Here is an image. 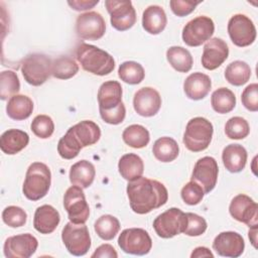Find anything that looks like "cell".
I'll return each instance as SVG.
<instances>
[{
  "mask_svg": "<svg viewBox=\"0 0 258 258\" xmlns=\"http://www.w3.org/2000/svg\"><path fill=\"white\" fill-rule=\"evenodd\" d=\"M166 59L179 73L189 72L194 63L190 52L182 46H170L166 50Z\"/></svg>",
  "mask_w": 258,
  "mask_h": 258,
  "instance_id": "cell-31",
  "label": "cell"
},
{
  "mask_svg": "<svg viewBox=\"0 0 258 258\" xmlns=\"http://www.w3.org/2000/svg\"><path fill=\"white\" fill-rule=\"evenodd\" d=\"M121 250L132 255H146L152 248V240L149 234L141 228H129L121 232L118 238Z\"/></svg>",
  "mask_w": 258,
  "mask_h": 258,
  "instance_id": "cell-8",
  "label": "cell"
},
{
  "mask_svg": "<svg viewBox=\"0 0 258 258\" xmlns=\"http://www.w3.org/2000/svg\"><path fill=\"white\" fill-rule=\"evenodd\" d=\"M118 170L124 179L133 181L142 176L144 163L139 155L135 153H127L119 159Z\"/></svg>",
  "mask_w": 258,
  "mask_h": 258,
  "instance_id": "cell-28",
  "label": "cell"
},
{
  "mask_svg": "<svg viewBox=\"0 0 258 258\" xmlns=\"http://www.w3.org/2000/svg\"><path fill=\"white\" fill-rule=\"evenodd\" d=\"M82 147L76 141L75 137L68 130L67 133L59 139L57 143V152L63 159H73L77 157Z\"/></svg>",
  "mask_w": 258,
  "mask_h": 258,
  "instance_id": "cell-40",
  "label": "cell"
},
{
  "mask_svg": "<svg viewBox=\"0 0 258 258\" xmlns=\"http://www.w3.org/2000/svg\"><path fill=\"white\" fill-rule=\"evenodd\" d=\"M76 32L82 39L98 40L106 32V22L96 11L85 12L77 17Z\"/></svg>",
  "mask_w": 258,
  "mask_h": 258,
  "instance_id": "cell-13",
  "label": "cell"
},
{
  "mask_svg": "<svg viewBox=\"0 0 258 258\" xmlns=\"http://www.w3.org/2000/svg\"><path fill=\"white\" fill-rule=\"evenodd\" d=\"M191 258H201V257H214V254L207 247H197L190 254Z\"/></svg>",
  "mask_w": 258,
  "mask_h": 258,
  "instance_id": "cell-50",
  "label": "cell"
},
{
  "mask_svg": "<svg viewBox=\"0 0 258 258\" xmlns=\"http://www.w3.org/2000/svg\"><path fill=\"white\" fill-rule=\"evenodd\" d=\"M94 229L101 239L110 241L118 234L120 222L112 215H103L95 222Z\"/></svg>",
  "mask_w": 258,
  "mask_h": 258,
  "instance_id": "cell-35",
  "label": "cell"
},
{
  "mask_svg": "<svg viewBox=\"0 0 258 258\" xmlns=\"http://www.w3.org/2000/svg\"><path fill=\"white\" fill-rule=\"evenodd\" d=\"M99 110H112L122 103V87L117 81L103 83L98 91Z\"/></svg>",
  "mask_w": 258,
  "mask_h": 258,
  "instance_id": "cell-22",
  "label": "cell"
},
{
  "mask_svg": "<svg viewBox=\"0 0 258 258\" xmlns=\"http://www.w3.org/2000/svg\"><path fill=\"white\" fill-rule=\"evenodd\" d=\"M187 225L186 213L177 208H170L158 215L153 221V229L158 237L172 238L183 233Z\"/></svg>",
  "mask_w": 258,
  "mask_h": 258,
  "instance_id": "cell-6",
  "label": "cell"
},
{
  "mask_svg": "<svg viewBox=\"0 0 258 258\" xmlns=\"http://www.w3.org/2000/svg\"><path fill=\"white\" fill-rule=\"evenodd\" d=\"M105 6L110 14L111 25L119 30L130 29L136 22V12L131 1L128 0H107Z\"/></svg>",
  "mask_w": 258,
  "mask_h": 258,
  "instance_id": "cell-11",
  "label": "cell"
},
{
  "mask_svg": "<svg viewBox=\"0 0 258 258\" xmlns=\"http://www.w3.org/2000/svg\"><path fill=\"white\" fill-rule=\"evenodd\" d=\"M123 141L132 148H143L150 141L148 130L139 124H133L124 129L122 133Z\"/></svg>",
  "mask_w": 258,
  "mask_h": 258,
  "instance_id": "cell-34",
  "label": "cell"
},
{
  "mask_svg": "<svg viewBox=\"0 0 258 258\" xmlns=\"http://www.w3.org/2000/svg\"><path fill=\"white\" fill-rule=\"evenodd\" d=\"M219 167L216 159L211 156L200 158L192 169L190 180L198 182L204 189L205 194L213 190L217 184Z\"/></svg>",
  "mask_w": 258,
  "mask_h": 258,
  "instance_id": "cell-14",
  "label": "cell"
},
{
  "mask_svg": "<svg viewBox=\"0 0 258 258\" xmlns=\"http://www.w3.org/2000/svg\"><path fill=\"white\" fill-rule=\"evenodd\" d=\"M167 24L165 11L161 6L150 5L143 11L142 26L150 34H159Z\"/></svg>",
  "mask_w": 258,
  "mask_h": 258,
  "instance_id": "cell-25",
  "label": "cell"
},
{
  "mask_svg": "<svg viewBox=\"0 0 258 258\" xmlns=\"http://www.w3.org/2000/svg\"><path fill=\"white\" fill-rule=\"evenodd\" d=\"M241 101L247 110L251 112L258 111V85L256 83L250 84L244 89Z\"/></svg>",
  "mask_w": 258,
  "mask_h": 258,
  "instance_id": "cell-45",
  "label": "cell"
},
{
  "mask_svg": "<svg viewBox=\"0 0 258 258\" xmlns=\"http://www.w3.org/2000/svg\"><path fill=\"white\" fill-rule=\"evenodd\" d=\"M37 246V239L31 234L25 233L7 238L3 252L6 258H29L35 253Z\"/></svg>",
  "mask_w": 258,
  "mask_h": 258,
  "instance_id": "cell-16",
  "label": "cell"
},
{
  "mask_svg": "<svg viewBox=\"0 0 258 258\" xmlns=\"http://www.w3.org/2000/svg\"><path fill=\"white\" fill-rule=\"evenodd\" d=\"M29 143V136L19 129H8L0 137V148L8 155H13L24 149Z\"/></svg>",
  "mask_w": 258,
  "mask_h": 258,
  "instance_id": "cell-24",
  "label": "cell"
},
{
  "mask_svg": "<svg viewBox=\"0 0 258 258\" xmlns=\"http://www.w3.org/2000/svg\"><path fill=\"white\" fill-rule=\"evenodd\" d=\"M225 133L230 139H244L250 133V126L246 119L235 116L227 121L225 125Z\"/></svg>",
  "mask_w": 258,
  "mask_h": 258,
  "instance_id": "cell-39",
  "label": "cell"
},
{
  "mask_svg": "<svg viewBox=\"0 0 258 258\" xmlns=\"http://www.w3.org/2000/svg\"><path fill=\"white\" fill-rule=\"evenodd\" d=\"M20 90L19 79L13 71H3L0 74V98L7 100L11 98Z\"/></svg>",
  "mask_w": 258,
  "mask_h": 258,
  "instance_id": "cell-38",
  "label": "cell"
},
{
  "mask_svg": "<svg viewBox=\"0 0 258 258\" xmlns=\"http://www.w3.org/2000/svg\"><path fill=\"white\" fill-rule=\"evenodd\" d=\"M133 107L138 115L142 117H152L160 110L161 97L159 93L151 87L141 88L134 95Z\"/></svg>",
  "mask_w": 258,
  "mask_h": 258,
  "instance_id": "cell-17",
  "label": "cell"
},
{
  "mask_svg": "<svg viewBox=\"0 0 258 258\" xmlns=\"http://www.w3.org/2000/svg\"><path fill=\"white\" fill-rule=\"evenodd\" d=\"M69 131L75 137L79 145L84 148L94 145L101 137L100 127L91 120H84L72 126Z\"/></svg>",
  "mask_w": 258,
  "mask_h": 258,
  "instance_id": "cell-23",
  "label": "cell"
},
{
  "mask_svg": "<svg viewBox=\"0 0 258 258\" xmlns=\"http://www.w3.org/2000/svg\"><path fill=\"white\" fill-rule=\"evenodd\" d=\"M101 118L108 124L111 125H118L122 123L126 116V108L123 102L116 108L112 110H99Z\"/></svg>",
  "mask_w": 258,
  "mask_h": 258,
  "instance_id": "cell-46",
  "label": "cell"
},
{
  "mask_svg": "<svg viewBox=\"0 0 258 258\" xmlns=\"http://www.w3.org/2000/svg\"><path fill=\"white\" fill-rule=\"evenodd\" d=\"M51 59L43 53H31L21 63V73L31 86L38 87L44 84L51 75Z\"/></svg>",
  "mask_w": 258,
  "mask_h": 258,
  "instance_id": "cell-5",
  "label": "cell"
},
{
  "mask_svg": "<svg viewBox=\"0 0 258 258\" xmlns=\"http://www.w3.org/2000/svg\"><path fill=\"white\" fill-rule=\"evenodd\" d=\"M152 152L157 160L161 162H171L178 156L179 147L173 138L164 136L154 142Z\"/></svg>",
  "mask_w": 258,
  "mask_h": 258,
  "instance_id": "cell-30",
  "label": "cell"
},
{
  "mask_svg": "<svg viewBox=\"0 0 258 258\" xmlns=\"http://www.w3.org/2000/svg\"><path fill=\"white\" fill-rule=\"evenodd\" d=\"M63 207L70 222L85 224L90 215V207L86 201L83 188L78 185L70 186L63 196Z\"/></svg>",
  "mask_w": 258,
  "mask_h": 258,
  "instance_id": "cell-10",
  "label": "cell"
},
{
  "mask_svg": "<svg viewBox=\"0 0 258 258\" xmlns=\"http://www.w3.org/2000/svg\"><path fill=\"white\" fill-rule=\"evenodd\" d=\"M126 191L131 210L139 215L162 207L168 200V191L163 183L143 176L129 181Z\"/></svg>",
  "mask_w": 258,
  "mask_h": 258,
  "instance_id": "cell-1",
  "label": "cell"
},
{
  "mask_svg": "<svg viewBox=\"0 0 258 258\" xmlns=\"http://www.w3.org/2000/svg\"><path fill=\"white\" fill-rule=\"evenodd\" d=\"M247 151L240 144H229L223 149L222 160L226 169L237 173L244 169L247 162Z\"/></svg>",
  "mask_w": 258,
  "mask_h": 258,
  "instance_id": "cell-26",
  "label": "cell"
},
{
  "mask_svg": "<svg viewBox=\"0 0 258 258\" xmlns=\"http://www.w3.org/2000/svg\"><path fill=\"white\" fill-rule=\"evenodd\" d=\"M2 220L7 226L11 228H18L25 225L27 221V214L20 207L9 206L2 212Z\"/></svg>",
  "mask_w": 258,
  "mask_h": 258,
  "instance_id": "cell-42",
  "label": "cell"
},
{
  "mask_svg": "<svg viewBox=\"0 0 258 258\" xmlns=\"http://www.w3.org/2000/svg\"><path fill=\"white\" fill-rule=\"evenodd\" d=\"M245 248L243 237L233 231L222 232L213 241V249L223 257L237 258L242 255Z\"/></svg>",
  "mask_w": 258,
  "mask_h": 258,
  "instance_id": "cell-18",
  "label": "cell"
},
{
  "mask_svg": "<svg viewBox=\"0 0 258 258\" xmlns=\"http://www.w3.org/2000/svg\"><path fill=\"white\" fill-rule=\"evenodd\" d=\"M51 183L49 167L42 162L31 163L25 174L22 186L23 195L30 201H38L46 196Z\"/></svg>",
  "mask_w": 258,
  "mask_h": 258,
  "instance_id": "cell-3",
  "label": "cell"
},
{
  "mask_svg": "<svg viewBox=\"0 0 258 258\" xmlns=\"http://www.w3.org/2000/svg\"><path fill=\"white\" fill-rule=\"evenodd\" d=\"M228 33L232 42L245 47L252 44L256 39V28L252 20L244 14H235L228 22Z\"/></svg>",
  "mask_w": 258,
  "mask_h": 258,
  "instance_id": "cell-12",
  "label": "cell"
},
{
  "mask_svg": "<svg viewBox=\"0 0 258 258\" xmlns=\"http://www.w3.org/2000/svg\"><path fill=\"white\" fill-rule=\"evenodd\" d=\"M248 236H249L250 242L252 243L254 248H257V245H256V242H257V225L250 227Z\"/></svg>",
  "mask_w": 258,
  "mask_h": 258,
  "instance_id": "cell-51",
  "label": "cell"
},
{
  "mask_svg": "<svg viewBox=\"0 0 258 258\" xmlns=\"http://www.w3.org/2000/svg\"><path fill=\"white\" fill-rule=\"evenodd\" d=\"M229 212L235 220L246 224L248 227L257 225L258 206L247 195L240 194L234 197L230 203Z\"/></svg>",
  "mask_w": 258,
  "mask_h": 258,
  "instance_id": "cell-15",
  "label": "cell"
},
{
  "mask_svg": "<svg viewBox=\"0 0 258 258\" xmlns=\"http://www.w3.org/2000/svg\"><path fill=\"white\" fill-rule=\"evenodd\" d=\"M229 55L228 44L219 37L208 40L204 46L202 64L206 70L213 71L218 69Z\"/></svg>",
  "mask_w": 258,
  "mask_h": 258,
  "instance_id": "cell-19",
  "label": "cell"
},
{
  "mask_svg": "<svg viewBox=\"0 0 258 258\" xmlns=\"http://www.w3.org/2000/svg\"><path fill=\"white\" fill-rule=\"evenodd\" d=\"M79 64L70 56H59L52 61L51 76L59 80H68L77 75Z\"/></svg>",
  "mask_w": 258,
  "mask_h": 258,
  "instance_id": "cell-36",
  "label": "cell"
},
{
  "mask_svg": "<svg viewBox=\"0 0 258 258\" xmlns=\"http://www.w3.org/2000/svg\"><path fill=\"white\" fill-rule=\"evenodd\" d=\"M61 240L69 253L74 256H83L91 248V237L85 224L69 222L62 229Z\"/></svg>",
  "mask_w": 258,
  "mask_h": 258,
  "instance_id": "cell-7",
  "label": "cell"
},
{
  "mask_svg": "<svg viewBox=\"0 0 258 258\" xmlns=\"http://www.w3.org/2000/svg\"><path fill=\"white\" fill-rule=\"evenodd\" d=\"M187 217V225L184 230V234L191 237H197L203 235L207 230V222L206 220L194 213H186Z\"/></svg>",
  "mask_w": 258,
  "mask_h": 258,
  "instance_id": "cell-44",
  "label": "cell"
},
{
  "mask_svg": "<svg viewBox=\"0 0 258 258\" xmlns=\"http://www.w3.org/2000/svg\"><path fill=\"white\" fill-rule=\"evenodd\" d=\"M60 222L59 213L50 205H43L36 209L33 227L40 234L52 233Z\"/></svg>",
  "mask_w": 258,
  "mask_h": 258,
  "instance_id": "cell-21",
  "label": "cell"
},
{
  "mask_svg": "<svg viewBox=\"0 0 258 258\" xmlns=\"http://www.w3.org/2000/svg\"><path fill=\"white\" fill-rule=\"evenodd\" d=\"M202 1H190V0H171L169 2V6L173 14L178 17H183L190 14L196 7Z\"/></svg>",
  "mask_w": 258,
  "mask_h": 258,
  "instance_id": "cell-47",
  "label": "cell"
},
{
  "mask_svg": "<svg viewBox=\"0 0 258 258\" xmlns=\"http://www.w3.org/2000/svg\"><path fill=\"white\" fill-rule=\"evenodd\" d=\"M213 133V124L208 119L195 117L187 122L182 141L189 151L200 152L209 147Z\"/></svg>",
  "mask_w": 258,
  "mask_h": 258,
  "instance_id": "cell-4",
  "label": "cell"
},
{
  "mask_svg": "<svg viewBox=\"0 0 258 258\" xmlns=\"http://www.w3.org/2000/svg\"><path fill=\"white\" fill-rule=\"evenodd\" d=\"M76 57L83 70L97 76H106L113 72L115 60L107 51L88 43H81L76 50Z\"/></svg>",
  "mask_w": 258,
  "mask_h": 258,
  "instance_id": "cell-2",
  "label": "cell"
},
{
  "mask_svg": "<svg viewBox=\"0 0 258 258\" xmlns=\"http://www.w3.org/2000/svg\"><path fill=\"white\" fill-rule=\"evenodd\" d=\"M96 175V169L92 162L83 159L71 166L70 180L74 185H78L82 188L89 187Z\"/></svg>",
  "mask_w": 258,
  "mask_h": 258,
  "instance_id": "cell-27",
  "label": "cell"
},
{
  "mask_svg": "<svg viewBox=\"0 0 258 258\" xmlns=\"http://www.w3.org/2000/svg\"><path fill=\"white\" fill-rule=\"evenodd\" d=\"M214 31V21L210 17L202 15L191 19L184 25L181 36L186 45L196 47L210 40Z\"/></svg>",
  "mask_w": 258,
  "mask_h": 258,
  "instance_id": "cell-9",
  "label": "cell"
},
{
  "mask_svg": "<svg viewBox=\"0 0 258 258\" xmlns=\"http://www.w3.org/2000/svg\"><path fill=\"white\" fill-rule=\"evenodd\" d=\"M211 78L203 73L197 72L190 74L183 83V91L186 97L194 101L204 99L211 91Z\"/></svg>",
  "mask_w": 258,
  "mask_h": 258,
  "instance_id": "cell-20",
  "label": "cell"
},
{
  "mask_svg": "<svg viewBox=\"0 0 258 258\" xmlns=\"http://www.w3.org/2000/svg\"><path fill=\"white\" fill-rule=\"evenodd\" d=\"M180 196L182 201L189 206L198 205L204 199L205 192L203 187L196 181L190 180L185 183L180 191Z\"/></svg>",
  "mask_w": 258,
  "mask_h": 258,
  "instance_id": "cell-43",
  "label": "cell"
},
{
  "mask_svg": "<svg viewBox=\"0 0 258 258\" xmlns=\"http://www.w3.org/2000/svg\"><path fill=\"white\" fill-rule=\"evenodd\" d=\"M96 257H109V258H117L118 254L114 247L110 244H103L99 246L95 252L92 254V258Z\"/></svg>",
  "mask_w": 258,
  "mask_h": 258,
  "instance_id": "cell-48",
  "label": "cell"
},
{
  "mask_svg": "<svg viewBox=\"0 0 258 258\" xmlns=\"http://www.w3.org/2000/svg\"><path fill=\"white\" fill-rule=\"evenodd\" d=\"M99 3V0H73L68 1V4L72 9L77 11H85L93 8Z\"/></svg>",
  "mask_w": 258,
  "mask_h": 258,
  "instance_id": "cell-49",
  "label": "cell"
},
{
  "mask_svg": "<svg viewBox=\"0 0 258 258\" xmlns=\"http://www.w3.org/2000/svg\"><path fill=\"white\" fill-rule=\"evenodd\" d=\"M251 77L250 66L242 60H235L228 64L225 70V78L233 86L239 87L246 84Z\"/></svg>",
  "mask_w": 258,
  "mask_h": 258,
  "instance_id": "cell-32",
  "label": "cell"
},
{
  "mask_svg": "<svg viewBox=\"0 0 258 258\" xmlns=\"http://www.w3.org/2000/svg\"><path fill=\"white\" fill-rule=\"evenodd\" d=\"M30 129L33 134L41 139L49 138L54 131V123L47 115H37L31 122Z\"/></svg>",
  "mask_w": 258,
  "mask_h": 258,
  "instance_id": "cell-41",
  "label": "cell"
},
{
  "mask_svg": "<svg viewBox=\"0 0 258 258\" xmlns=\"http://www.w3.org/2000/svg\"><path fill=\"white\" fill-rule=\"evenodd\" d=\"M33 111L32 100L25 95H15L8 100L6 113L13 120L21 121L27 119Z\"/></svg>",
  "mask_w": 258,
  "mask_h": 258,
  "instance_id": "cell-29",
  "label": "cell"
},
{
  "mask_svg": "<svg viewBox=\"0 0 258 258\" xmlns=\"http://www.w3.org/2000/svg\"><path fill=\"white\" fill-rule=\"evenodd\" d=\"M118 76L121 81L126 84L137 85L144 80L145 72L139 62L128 60L120 64L118 69Z\"/></svg>",
  "mask_w": 258,
  "mask_h": 258,
  "instance_id": "cell-37",
  "label": "cell"
},
{
  "mask_svg": "<svg viewBox=\"0 0 258 258\" xmlns=\"http://www.w3.org/2000/svg\"><path fill=\"white\" fill-rule=\"evenodd\" d=\"M211 105L219 114H227L236 106L235 94L228 88H219L212 94Z\"/></svg>",
  "mask_w": 258,
  "mask_h": 258,
  "instance_id": "cell-33",
  "label": "cell"
}]
</instances>
